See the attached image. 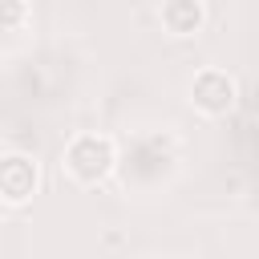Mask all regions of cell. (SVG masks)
Masks as SVG:
<instances>
[{"instance_id":"4","label":"cell","mask_w":259,"mask_h":259,"mask_svg":"<svg viewBox=\"0 0 259 259\" xmlns=\"http://www.w3.org/2000/svg\"><path fill=\"white\" fill-rule=\"evenodd\" d=\"M158 16H162L166 32H174V36H194V32H202V24H206V4H202V0H162Z\"/></svg>"},{"instance_id":"1","label":"cell","mask_w":259,"mask_h":259,"mask_svg":"<svg viewBox=\"0 0 259 259\" xmlns=\"http://www.w3.org/2000/svg\"><path fill=\"white\" fill-rule=\"evenodd\" d=\"M61 166H65V174H69L77 186H97V182H105V178L113 174V166H117V146H113V138H105V134H77V138L65 146Z\"/></svg>"},{"instance_id":"3","label":"cell","mask_w":259,"mask_h":259,"mask_svg":"<svg viewBox=\"0 0 259 259\" xmlns=\"http://www.w3.org/2000/svg\"><path fill=\"white\" fill-rule=\"evenodd\" d=\"M36 194V162L24 154H4L0 158V202L24 206Z\"/></svg>"},{"instance_id":"2","label":"cell","mask_w":259,"mask_h":259,"mask_svg":"<svg viewBox=\"0 0 259 259\" xmlns=\"http://www.w3.org/2000/svg\"><path fill=\"white\" fill-rule=\"evenodd\" d=\"M239 101V85L227 69H202L190 81V105L202 117H227Z\"/></svg>"}]
</instances>
